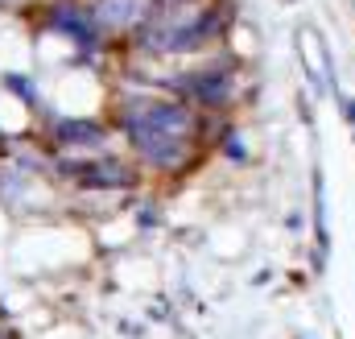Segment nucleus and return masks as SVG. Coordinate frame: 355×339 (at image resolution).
<instances>
[{"instance_id": "f257e3e1", "label": "nucleus", "mask_w": 355, "mask_h": 339, "mask_svg": "<svg viewBox=\"0 0 355 339\" xmlns=\"http://www.w3.org/2000/svg\"><path fill=\"white\" fill-rule=\"evenodd\" d=\"M194 133L198 120L190 108L182 104H141L137 116H128V137L137 145V154L157 170H182L194 154Z\"/></svg>"}, {"instance_id": "7ed1b4c3", "label": "nucleus", "mask_w": 355, "mask_h": 339, "mask_svg": "<svg viewBox=\"0 0 355 339\" xmlns=\"http://www.w3.org/2000/svg\"><path fill=\"white\" fill-rule=\"evenodd\" d=\"M95 170H79V182H87V186H128L132 182V174L128 170H116L120 162H91Z\"/></svg>"}, {"instance_id": "f03ea898", "label": "nucleus", "mask_w": 355, "mask_h": 339, "mask_svg": "<svg viewBox=\"0 0 355 339\" xmlns=\"http://www.w3.org/2000/svg\"><path fill=\"white\" fill-rule=\"evenodd\" d=\"M149 13V0H95L91 17L103 33H132Z\"/></svg>"}, {"instance_id": "20e7f679", "label": "nucleus", "mask_w": 355, "mask_h": 339, "mask_svg": "<svg viewBox=\"0 0 355 339\" xmlns=\"http://www.w3.org/2000/svg\"><path fill=\"white\" fill-rule=\"evenodd\" d=\"M62 141H75V145H95V141H99V129H95V124H62Z\"/></svg>"}]
</instances>
